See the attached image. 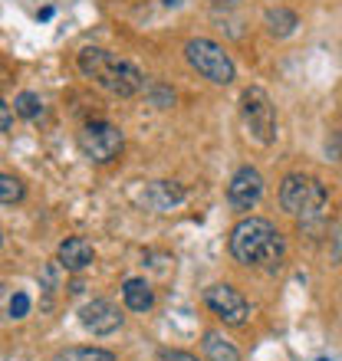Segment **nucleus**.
<instances>
[{
    "label": "nucleus",
    "mask_w": 342,
    "mask_h": 361,
    "mask_svg": "<svg viewBox=\"0 0 342 361\" xmlns=\"http://www.w3.org/2000/svg\"><path fill=\"white\" fill-rule=\"evenodd\" d=\"M79 322L93 335H112L115 329H122V315H119V309H115L112 302L93 299V302H86L83 309H79Z\"/></svg>",
    "instance_id": "obj_9"
},
{
    "label": "nucleus",
    "mask_w": 342,
    "mask_h": 361,
    "mask_svg": "<svg viewBox=\"0 0 342 361\" xmlns=\"http://www.w3.org/2000/svg\"><path fill=\"white\" fill-rule=\"evenodd\" d=\"M158 361H198V358L188 355V352H162L158 355Z\"/></svg>",
    "instance_id": "obj_19"
},
{
    "label": "nucleus",
    "mask_w": 342,
    "mask_h": 361,
    "mask_svg": "<svg viewBox=\"0 0 342 361\" xmlns=\"http://www.w3.org/2000/svg\"><path fill=\"white\" fill-rule=\"evenodd\" d=\"M30 312V295L27 293H17L10 299V319H23Z\"/></svg>",
    "instance_id": "obj_18"
},
{
    "label": "nucleus",
    "mask_w": 342,
    "mask_h": 361,
    "mask_svg": "<svg viewBox=\"0 0 342 361\" xmlns=\"http://www.w3.org/2000/svg\"><path fill=\"white\" fill-rule=\"evenodd\" d=\"M184 56H188V63L194 69H198L204 79H211V82H218V86H230L234 82V59L224 53V47H218L214 39H188V47H184Z\"/></svg>",
    "instance_id": "obj_4"
},
{
    "label": "nucleus",
    "mask_w": 342,
    "mask_h": 361,
    "mask_svg": "<svg viewBox=\"0 0 342 361\" xmlns=\"http://www.w3.org/2000/svg\"><path fill=\"white\" fill-rule=\"evenodd\" d=\"M326 188L309 174H290L280 184V207L300 220H316L326 210Z\"/></svg>",
    "instance_id": "obj_3"
},
{
    "label": "nucleus",
    "mask_w": 342,
    "mask_h": 361,
    "mask_svg": "<svg viewBox=\"0 0 342 361\" xmlns=\"http://www.w3.org/2000/svg\"><path fill=\"white\" fill-rule=\"evenodd\" d=\"M122 299L132 312H148L155 305V293L145 279H125L122 283Z\"/></svg>",
    "instance_id": "obj_12"
},
{
    "label": "nucleus",
    "mask_w": 342,
    "mask_h": 361,
    "mask_svg": "<svg viewBox=\"0 0 342 361\" xmlns=\"http://www.w3.org/2000/svg\"><path fill=\"white\" fill-rule=\"evenodd\" d=\"M204 355H208L211 361H240V352L228 342V338H220L218 332L204 335Z\"/></svg>",
    "instance_id": "obj_14"
},
{
    "label": "nucleus",
    "mask_w": 342,
    "mask_h": 361,
    "mask_svg": "<svg viewBox=\"0 0 342 361\" xmlns=\"http://www.w3.org/2000/svg\"><path fill=\"white\" fill-rule=\"evenodd\" d=\"M230 253L244 267H273L283 257V237L270 220L247 217L230 230Z\"/></svg>",
    "instance_id": "obj_1"
},
{
    "label": "nucleus",
    "mask_w": 342,
    "mask_h": 361,
    "mask_svg": "<svg viewBox=\"0 0 342 361\" xmlns=\"http://www.w3.org/2000/svg\"><path fill=\"white\" fill-rule=\"evenodd\" d=\"M0 128L10 132V105L7 102H0Z\"/></svg>",
    "instance_id": "obj_20"
},
{
    "label": "nucleus",
    "mask_w": 342,
    "mask_h": 361,
    "mask_svg": "<svg viewBox=\"0 0 342 361\" xmlns=\"http://www.w3.org/2000/svg\"><path fill=\"white\" fill-rule=\"evenodd\" d=\"M13 105H17V112L23 115V118H40L43 115V102H40V95H33V92H20L17 99H13Z\"/></svg>",
    "instance_id": "obj_16"
},
{
    "label": "nucleus",
    "mask_w": 342,
    "mask_h": 361,
    "mask_svg": "<svg viewBox=\"0 0 342 361\" xmlns=\"http://www.w3.org/2000/svg\"><path fill=\"white\" fill-rule=\"evenodd\" d=\"M95 259V250L86 237H66L59 243V267L69 273H79Z\"/></svg>",
    "instance_id": "obj_10"
},
{
    "label": "nucleus",
    "mask_w": 342,
    "mask_h": 361,
    "mask_svg": "<svg viewBox=\"0 0 342 361\" xmlns=\"http://www.w3.org/2000/svg\"><path fill=\"white\" fill-rule=\"evenodd\" d=\"M296 27H300V17H296L293 10H286V7L266 10V30H270V37L283 39V37H290Z\"/></svg>",
    "instance_id": "obj_13"
},
{
    "label": "nucleus",
    "mask_w": 342,
    "mask_h": 361,
    "mask_svg": "<svg viewBox=\"0 0 342 361\" xmlns=\"http://www.w3.org/2000/svg\"><path fill=\"white\" fill-rule=\"evenodd\" d=\"M240 115H244V125H247V132L254 135L260 145H273L276 138V112H273V102H270V95L264 89H244L240 95Z\"/></svg>",
    "instance_id": "obj_5"
},
{
    "label": "nucleus",
    "mask_w": 342,
    "mask_h": 361,
    "mask_svg": "<svg viewBox=\"0 0 342 361\" xmlns=\"http://www.w3.org/2000/svg\"><path fill=\"white\" fill-rule=\"evenodd\" d=\"M204 302H208V309L214 315H220L228 325H244L250 315V305L247 299L234 289V286L220 283V286H211L208 293H204Z\"/></svg>",
    "instance_id": "obj_7"
},
{
    "label": "nucleus",
    "mask_w": 342,
    "mask_h": 361,
    "mask_svg": "<svg viewBox=\"0 0 342 361\" xmlns=\"http://www.w3.org/2000/svg\"><path fill=\"white\" fill-rule=\"evenodd\" d=\"M23 197V184H20L17 178H10V174H4V178H0V200H4V204H17V200Z\"/></svg>",
    "instance_id": "obj_17"
},
{
    "label": "nucleus",
    "mask_w": 342,
    "mask_h": 361,
    "mask_svg": "<svg viewBox=\"0 0 342 361\" xmlns=\"http://www.w3.org/2000/svg\"><path fill=\"white\" fill-rule=\"evenodd\" d=\"M142 200L152 210H171L175 204H181V200H184V188L168 184V180H155V184H148V188H145Z\"/></svg>",
    "instance_id": "obj_11"
},
{
    "label": "nucleus",
    "mask_w": 342,
    "mask_h": 361,
    "mask_svg": "<svg viewBox=\"0 0 342 361\" xmlns=\"http://www.w3.org/2000/svg\"><path fill=\"white\" fill-rule=\"evenodd\" d=\"M53 361H115V355L105 348H66L53 355Z\"/></svg>",
    "instance_id": "obj_15"
},
{
    "label": "nucleus",
    "mask_w": 342,
    "mask_h": 361,
    "mask_svg": "<svg viewBox=\"0 0 342 361\" xmlns=\"http://www.w3.org/2000/svg\"><path fill=\"white\" fill-rule=\"evenodd\" d=\"M76 63L86 79H93L95 86H102L105 92L119 95V99H129V95L142 92V86H145V76L132 63H125V59L112 56V53H105L99 47H86Z\"/></svg>",
    "instance_id": "obj_2"
},
{
    "label": "nucleus",
    "mask_w": 342,
    "mask_h": 361,
    "mask_svg": "<svg viewBox=\"0 0 342 361\" xmlns=\"http://www.w3.org/2000/svg\"><path fill=\"white\" fill-rule=\"evenodd\" d=\"M323 361H326V358H323Z\"/></svg>",
    "instance_id": "obj_21"
},
{
    "label": "nucleus",
    "mask_w": 342,
    "mask_h": 361,
    "mask_svg": "<svg viewBox=\"0 0 342 361\" xmlns=\"http://www.w3.org/2000/svg\"><path fill=\"white\" fill-rule=\"evenodd\" d=\"M264 197V178L256 168H240L228 184V200L234 210H250L256 207V200Z\"/></svg>",
    "instance_id": "obj_8"
},
{
    "label": "nucleus",
    "mask_w": 342,
    "mask_h": 361,
    "mask_svg": "<svg viewBox=\"0 0 342 361\" xmlns=\"http://www.w3.org/2000/svg\"><path fill=\"white\" fill-rule=\"evenodd\" d=\"M79 148H83V154L89 161L105 164L122 152V132L112 122H89L79 132Z\"/></svg>",
    "instance_id": "obj_6"
}]
</instances>
